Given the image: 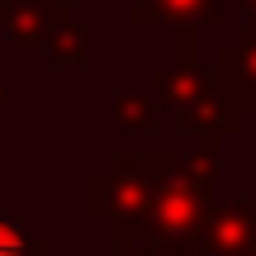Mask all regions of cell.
<instances>
[{"mask_svg":"<svg viewBox=\"0 0 256 256\" xmlns=\"http://www.w3.org/2000/svg\"><path fill=\"white\" fill-rule=\"evenodd\" d=\"M66 19H72L66 5H52V0H14V5H5L0 28H5L19 48H43V43H52V34Z\"/></svg>","mask_w":256,"mask_h":256,"instance_id":"6da1fadb","label":"cell"},{"mask_svg":"<svg viewBox=\"0 0 256 256\" xmlns=\"http://www.w3.org/2000/svg\"><path fill=\"white\" fill-rule=\"evenodd\" d=\"M86 43H90V28L76 24V19H66V24L52 34L48 52H52V62H81V57H86Z\"/></svg>","mask_w":256,"mask_h":256,"instance_id":"7a4b0ae2","label":"cell"},{"mask_svg":"<svg viewBox=\"0 0 256 256\" xmlns=\"http://www.w3.org/2000/svg\"><path fill=\"white\" fill-rule=\"evenodd\" d=\"M0 256H48V247L38 238H28L19 223L0 218Z\"/></svg>","mask_w":256,"mask_h":256,"instance_id":"3957f363","label":"cell"},{"mask_svg":"<svg viewBox=\"0 0 256 256\" xmlns=\"http://www.w3.org/2000/svg\"><path fill=\"white\" fill-rule=\"evenodd\" d=\"M114 119L124 128H152V104H147L142 95H124V100L114 104Z\"/></svg>","mask_w":256,"mask_h":256,"instance_id":"277c9868","label":"cell"},{"mask_svg":"<svg viewBox=\"0 0 256 256\" xmlns=\"http://www.w3.org/2000/svg\"><path fill=\"white\" fill-rule=\"evenodd\" d=\"M194 5H204V0H138V19H152V14H176V10H194Z\"/></svg>","mask_w":256,"mask_h":256,"instance_id":"5b68a950","label":"cell"},{"mask_svg":"<svg viewBox=\"0 0 256 256\" xmlns=\"http://www.w3.org/2000/svg\"><path fill=\"white\" fill-rule=\"evenodd\" d=\"M0 104H5V72H0Z\"/></svg>","mask_w":256,"mask_h":256,"instance_id":"8992f818","label":"cell"},{"mask_svg":"<svg viewBox=\"0 0 256 256\" xmlns=\"http://www.w3.org/2000/svg\"><path fill=\"white\" fill-rule=\"evenodd\" d=\"M52 5H86V0H52Z\"/></svg>","mask_w":256,"mask_h":256,"instance_id":"52a82bcc","label":"cell"},{"mask_svg":"<svg viewBox=\"0 0 256 256\" xmlns=\"http://www.w3.org/2000/svg\"><path fill=\"white\" fill-rule=\"evenodd\" d=\"M0 19H5V0H0Z\"/></svg>","mask_w":256,"mask_h":256,"instance_id":"ba28073f","label":"cell"}]
</instances>
